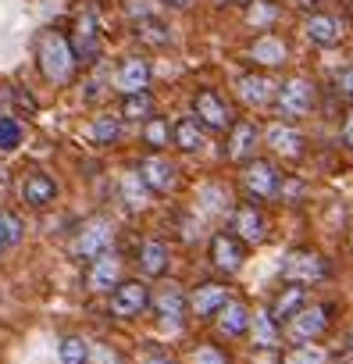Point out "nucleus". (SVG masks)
Segmentation results:
<instances>
[{
	"instance_id": "obj_1",
	"label": "nucleus",
	"mask_w": 353,
	"mask_h": 364,
	"mask_svg": "<svg viewBox=\"0 0 353 364\" xmlns=\"http://www.w3.org/2000/svg\"><path fill=\"white\" fill-rule=\"evenodd\" d=\"M36 68L50 86H68L79 72V58H75L72 40L58 29H43L36 40Z\"/></svg>"
},
{
	"instance_id": "obj_2",
	"label": "nucleus",
	"mask_w": 353,
	"mask_h": 364,
	"mask_svg": "<svg viewBox=\"0 0 353 364\" xmlns=\"http://www.w3.org/2000/svg\"><path fill=\"white\" fill-rule=\"evenodd\" d=\"M282 186H286V175L275 157H254L250 164H243V190L250 200H257V204L278 200Z\"/></svg>"
},
{
	"instance_id": "obj_3",
	"label": "nucleus",
	"mask_w": 353,
	"mask_h": 364,
	"mask_svg": "<svg viewBox=\"0 0 353 364\" xmlns=\"http://www.w3.org/2000/svg\"><path fill=\"white\" fill-rule=\"evenodd\" d=\"M328 272H332L328 257L321 250H314V247H296L282 261V279L296 282V286H317V282L328 279Z\"/></svg>"
},
{
	"instance_id": "obj_4",
	"label": "nucleus",
	"mask_w": 353,
	"mask_h": 364,
	"mask_svg": "<svg viewBox=\"0 0 353 364\" xmlns=\"http://www.w3.org/2000/svg\"><path fill=\"white\" fill-rule=\"evenodd\" d=\"M153 304V293L146 286V279H121L118 289L107 296V311L114 321H136L139 314H146Z\"/></svg>"
},
{
	"instance_id": "obj_5",
	"label": "nucleus",
	"mask_w": 353,
	"mask_h": 364,
	"mask_svg": "<svg viewBox=\"0 0 353 364\" xmlns=\"http://www.w3.org/2000/svg\"><path fill=\"white\" fill-rule=\"evenodd\" d=\"M246 243L236 236V232H229V229H218V232H211V240H207V261H211V268L218 272V275H239L243 272V264H246Z\"/></svg>"
},
{
	"instance_id": "obj_6",
	"label": "nucleus",
	"mask_w": 353,
	"mask_h": 364,
	"mask_svg": "<svg viewBox=\"0 0 353 364\" xmlns=\"http://www.w3.org/2000/svg\"><path fill=\"white\" fill-rule=\"evenodd\" d=\"M314 104H317V90H314V82L307 75H293V79H286L278 86L275 111L282 114V122L286 118H307L314 111Z\"/></svg>"
},
{
	"instance_id": "obj_7",
	"label": "nucleus",
	"mask_w": 353,
	"mask_h": 364,
	"mask_svg": "<svg viewBox=\"0 0 353 364\" xmlns=\"http://www.w3.org/2000/svg\"><path fill=\"white\" fill-rule=\"evenodd\" d=\"M264 146H268V157L275 161H300L307 154V136L293 125V122H268L264 125Z\"/></svg>"
},
{
	"instance_id": "obj_8",
	"label": "nucleus",
	"mask_w": 353,
	"mask_h": 364,
	"mask_svg": "<svg viewBox=\"0 0 353 364\" xmlns=\"http://www.w3.org/2000/svg\"><path fill=\"white\" fill-rule=\"evenodd\" d=\"M268 215L257 200H243L229 211V232H236L246 247H261L268 240Z\"/></svg>"
},
{
	"instance_id": "obj_9",
	"label": "nucleus",
	"mask_w": 353,
	"mask_h": 364,
	"mask_svg": "<svg viewBox=\"0 0 353 364\" xmlns=\"http://www.w3.org/2000/svg\"><path fill=\"white\" fill-rule=\"evenodd\" d=\"M111 243H114V225L107 222V218H89L75 236H72V243H68V250H72V257H79V261H93V257H100V254H107L111 250Z\"/></svg>"
},
{
	"instance_id": "obj_10",
	"label": "nucleus",
	"mask_w": 353,
	"mask_h": 364,
	"mask_svg": "<svg viewBox=\"0 0 353 364\" xmlns=\"http://www.w3.org/2000/svg\"><path fill=\"white\" fill-rule=\"evenodd\" d=\"M328 325H332V304H307V307L282 328V336H286L289 343L303 346V343L321 339V336L328 332Z\"/></svg>"
},
{
	"instance_id": "obj_11",
	"label": "nucleus",
	"mask_w": 353,
	"mask_h": 364,
	"mask_svg": "<svg viewBox=\"0 0 353 364\" xmlns=\"http://www.w3.org/2000/svg\"><path fill=\"white\" fill-rule=\"evenodd\" d=\"M139 178L146 182V190L153 193V197H168V193H175L179 190V164H175L168 154H146L143 161H139Z\"/></svg>"
},
{
	"instance_id": "obj_12",
	"label": "nucleus",
	"mask_w": 353,
	"mask_h": 364,
	"mask_svg": "<svg viewBox=\"0 0 353 364\" xmlns=\"http://www.w3.org/2000/svg\"><path fill=\"white\" fill-rule=\"evenodd\" d=\"M193 118H197L207 132H229V129L236 125V118H232L225 97H222L218 90H211V86H200V90L193 93Z\"/></svg>"
},
{
	"instance_id": "obj_13",
	"label": "nucleus",
	"mask_w": 353,
	"mask_h": 364,
	"mask_svg": "<svg viewBox=\"0 0 353 364\" xmlns=\"http://www.w3.org/2000/svg\"><path fill=\"white\" fill-rule=\"evenodd\" d=\"M264 146V129H257L254 122L239 118L229 132H225V157L232 164H250L254 157H261L257 150Z\"/></svg>"
},
{
	"instance_id": "obj_14",
	"label": "nucleus",
	"mask_w": 353,
	"mask_h": 364,
	"mask_svg": "<svg viewBox=\"0 0 353 364\" xmlns=\"http://www.w3.org/2000/svg\"><path fill=\"white\" fill-rule=\"evenodd\" d=\"M229 300H232L229 282H222V279L197 282V286L190 289V314H193V318H200V321H211V318H218V314H222V307H225Z\"/></svg>"
},
{
	"instance_id": "obj_15",
	"label": "nucleus",
	"mask_w": 353,
	"mask_h": 364,
	"mask_svg": "<svg viewBox=\"0 0 353 364\" xmlns=\"http://www.w3.org/2000/svg\"><path fill=\"white\" fill-rule=\"evenodd\" d=\"M153 314H157V321L164 325V328H171V332H179L183 325H186V314H190V296L183 293V286H175V282H168V286H161L157 293H153Z\"/></svg>"
},
{
	"instance_id": "obj_16",
	"label": "nucleus",
	"mask_w": 353,
	"mask_h": 364,
	"mask_svg": "<svg viewBox=\"0 0 353 364\" xmlns=\"http://www.w3.org/2000/svg\"><path fill=\"white\" fill-rule=\"evenodd\" d=\"M72 47H75V58L79 65H97L100 61V50H104V40H100V26H97V15L82 11L72 26Z\"/></svg>"
},
{
	"instance_id": "obj_17",
	"label": "nucleus",
	"mask_w": 353,
	"mask_h": 364,
	"mask_svg": "<svg viewBox=\"0 0 353 364\" xmlns=\"http://www.w3.org/2000/svg\"><path fill=\"white\" fill-rule=\"evenodd\" d=\"M236 97L246 104V107H271L278 100V86L268 72H243L236 75Z\"/></svg>"
},
{
	"instance_id": "obj_18",
	"label": "nucleus",
	"mask_w": 353,
	"mask_h": 364,
	"mask_svg": "<svg viewBox=\"0 0 353 364\" xmlns=\"http://www.w3.org/2000/svg\"><path fill=\"white\" fill-rule=\"evenodd\" d=\"M121 257L114 254V250H107V254H100V257H93L89 264H86V289L89 293H114L118 289V282H121Z\"/></svg>"
},
{
	"instance_id": "obj_19",
	"label": "nucleus",
	"mask_w": 353,
	"mask_h": 364,
	"mask_svg": "<svg viewBox=\"0 0 353 364\" xmlns=\"http://www.w3.org/2000/svg\"><path fill=\"white\" fill-rule=\"evenodd\" d=\"M214 328H218V336L229 339V343L246 339L250 328H254V311H250V304H243V300H229V304L222 307V314L214 318Z\"/></svg>"
},
{
	"instance_id": "obj_20",
	"label": "nucleus",
	"mask_w": 353,
	"mask_h": 364,
	"mask_svg": "<svg viewBox=\"0 0 353 364\" xmlns=\"http://www.w3.org/2000/svg\"><path fill=\"white\" fill-rule=\"evenodd\" d=\"M150 79H153V72H150V61H143V58H121L118 68H114V90H118V97L146 93L150 90Z\"/></svg>"
},
{
	"instance_id": "obj_21",
	"label": "nucleus",
	"mask_w": 353,
	"mask_h": 364,
	"mask_svg": "<svg viewBox=\"0 0 353 364\" xmlns=\"http://www.w3.org/2000/svg\"><path fill=\"white\" fill-rule=\"evenodd\" d=\"M246 58L257 68H282L289 61V47L278 33H257V40L246 47Z\"/></svg>"
},
{
	"instance_id": "obj_22",
	"label": "nucleus",
	"mask_w": 353,
	"mask_h": 364,
	"mask_svg": "<svg viewBox=\"0 0 353 364\" xmlns=\"http://www.w3.org/2000/svg\"><path fill=\"white\" fill-rule=\"evenodd\" d=\"M136 268L143 279H164L171 272V250L164 240H143L139 243V254H136Z\"/></svg>"
},
{
	"instance_id": "obj_23",
	"label": "nucleus",
	"mask_w": 353,
	"mask_h": 364,
	"mask_svg": "<svg viewBox=\"0 0 353 364\" xmlns=\"http://www.w3.org/2000/svg\"><path fill=\"white\" fill-rule=\"evenodd\" d=\"M307 304H310V300H307V286L286 282V286L275 293V300L268 304V314H271V318H275V321L286 328V325H289V321H293V318H296V314L307 307Z\"/></svg>"
},
{
	"instance_id": "obj_24",
	"label": "nucleus",
	"mask_w": 353,
	"mask_h": 364,
	"mask_svg": "<svg viewBox=\"0 0 353 364\" xmlns=\"http://www.w3.org/2000/svg\"><path fill=\"white\" fill-rule=\"evenodd\" d=\"M22 200L33 208V211H43V208H50L54 200H58V182H54V175H47V171H29L26 178H22Z\"/></svg>"
},
{
	"instance_id": "obj_25",
	"label": "nucleus",
	"mask_w": 353,
	"mask_h": 364,
	"mask_svg": "<svg viewBox=\"0 0 353 364\" xmlns=\"http://www.w3.org/2000/svg\"><path fill=\"white\" fill-rule=\"evenodd\" d=\"M171 146L179 154H204L207 146V129L190 114V118H179L171 125Z\"/></svg>"
},
{
	"instance_id": "obj_26",
	"label": "nucleus",
	"mask_w": 353,
	"mask_h": 364,
	"mask_svg": "<svg viewBox=\"0 0 353 364\" xmlns=\"http://www.w3.org/2000/svg\"><path fill=\"white\" fill-rule=\"evenodd\" d=\"M303 33H307V40H310L314 47H335V43L342 40V26H339V18H332V15H325V11L307 15Z\"/></svg>"
},
{
	"instance_id": "obj_27",
	"label": "nucleus",
	"mask_w": 353,
	"mask_h": 364,
	"mask_svg": "<svg viewBox=\"0 0 353 364\" xmlns=\"http://www.w3.org/2000/svg\"><path fill=\"white\" fill-rule=\"evenodd\" d=\"M121 200H125V208L129 211H146L150 208V200H153V193L146 190V182L139 178V171H129V175H121Z\"/></svg>"
},
{
	"instance_id": "obj_28",
	"label": "nucleus",
	"mask_w": 353,
	"mask_h": 364,
	"mask_svg": "<svg viewBox=\"0 0 353 364\" xmlns=\"http://www.w3.org/2000/svg\"><path fill=\"white\" fill-rule=\"evenodd\" d=\"M153 93H132V97H121V107H118V118L121 122H150L153 118Z\"/></svg>"
},
{
	"instance_id": "obj_29",
	"label": "nucleus",
	"mask_w": 353,
	"mask_h": 364,
	"mask_svg": "<svg viewBox=\"0 0 353 364\" xmlns=\"http://www.w3.org/2000/svg\"><path fill=\"white\" fill-rule=\"evenodd\" d=\"M61 364H93V343H86L82 336H61Z\"/></svg>"
},
{
	"instance_id": "obj_30",
	"label": "nucleus",
	"mask_w": 353,
	"mask_h": 364,
	"mask_svg": "<svg viewBox=\"0 0 353 364\" xmlns=\"http://www.w3.org/2000/svg\"><path fill=\"white\" fill-rule=\"evenodd\" d=\"M89 136H93L97 146L118 143V136H121V118H118V114H97V118L89 122Z\"/></svg>"
},
{
	"instance_id": "obj_31",
	"label": "nucleus",
	"mask_w": 353,
	"mask_h": 364,
	"mask_svg": "<svg viewBox=\"0 0 353 364\" xmlns=\"http://www.w3.org/2000/svg\"><path fill=\"white\" fill-rule=\"evenodd\" d=\"M186 364H232V353L211 339H200L190 353H186Z\"/></svg>"
},
{
	"instance_id": "obj_32",
	"label": "nucleus",
	"mask_w": 353,
	"mask_h": 364,
	"mask_svg": "<svg viewBox=\"0 0 353 364\" xmlns=\"http://www.w3.org/2000/svg\"><path fill=\"white\" fill-rule=\"evenodd\" d=\"M143 143H146L153 154H164V146H171V125L153 114L150 122H143Z\"/></svg>"
},
{
	"instance_id": "obj_33",
	"label": "nucleus",
	"mask_w": 353,
	"mask_h": 364,
	"mask_svg": "<svg viewBox=\"0 0 353 364\" xmlns=\"http://www.w3.org/2000/svg\"><path fill=\"white\" fill-rule=\"evenodd\" d=\"M250 336L257 339V346H261V350H268V346H275L278 339H286V336H282V325H278V321H275L268 311L254 318V328H250Z\"/></svg>"
},
{
	"instance_id": "obj_34",
	"label": "nucleus",
	"mask_w": 353,
	"mask_h": 364,
	"mask_svg": "<svg viewBox=\"0 0 353 364\" xmlns=\"http://www.w3.org/2000/svg\"><path fill=\"white\" fill-rule=\"evenodd\" d=\"M22 218L18 215H11V211H0V254L4 250H11V247H18L22 243Z\"/></svg>"
},
{
	"instance_id": "obj_35",
	"label": "nucleus",
	"mask_w": 353,
	"mask_h": 364,
	"mask_svg": "<svg viewBox=\"0 0 353 364\" xmlns=\"http://www.w3.org/2000/svg\"><path fill=\"white\" fill-rule=\"evenodd\" d=\"M136 36H139L143 43H150V47H168V43H171L168 26L157 22V18H139V22H136Z\"/></svg>"
},
{
	"instance_id": "obj_36",
	"label": "nucleus",
	"mask_w": 353,
	"mask_h": 364,
	"mask_svg": "<svg viewBox=\"0 0 353 364\" xmlns=\"http://www.w3.org/2000/svg\"><path fill=\"white\" fill-rule=\"evenodd\" d=\"M22 146V122L15 114H0V150H18Z\"/></svg>"
},
{
	"instance_id": "obj_37",
	"label": "nucleus",
	"mask_w": 353,
	"mask_h": 364,
	"mask_svg": "<svg viewBox=\"0 0 353 364\" xmlns=\"http://www.w3.org/2000/svg\"><path fill=\"white\" fill-rule=\"evenodd\" d=\"M282 364H325V353H317V350L310 353V350H307V343H303V346L289 350V353L282 357Z\"/></svg>"
},
{
	"instance_id": "obj_38",
	"label": "nucleus",
	"mask_w": 353,
	"mask_h": 364,
	"mask_svg": "<svg viewBox=\"0 0 353 364\" xmlns=\"http://www.w3.org/2000/svg\"><path fill=\"white\" fill-rule=\"evenodd\" d=\"M93 364H125V357L107 343H93Z\"/></svg>"
},
{
	"instance_id": "obj_39",
	"label": "nucleus",
	"mask_w": 353,
	"mask_h": 364,
	"mask_svg": "<svg viewBox=\"0 0 353 364\" xmlns=\"http://www.w3.org/2000/svg\"><path fill=\"white\" fill-rule=\"evenodd\" d=\"M335 90H339V97H342V100L353 107V65L339 72V79H335Z\"/></svg>"
},
{
	"instance_id": "obj_40",
	"label": "nucleus",
	"mask_w": 353,
	"mask_h": 364,
	"mask_svg": "<svg viewBox=\"0 0 353 364\" xmlns=\"http://www.w3.org/2000/svg\"><path fill=\"white\" fill-rule=\"evenodd\" d=\"M339 143L353 154V107L342 114V125H339Z\"/></svg>"
},
{
	"instance_id": "obj_41",
	"label": "nucleus",
	"mask_w": 353,
	"mask_h": 364,
	"mask_svg": "<svg viewBox=\"0 0 353 364\" xmlns=\"http://www.w3.org/2000/svg\"><path fill=\"white\" fill-rule=\"evenodd\" d=\"M321 4H325V0H296V8H300V11H307V15H317V11H321Z\"/></svg>"
},
{
	"instance_id": "obj_42",
	"label": "nucleus",
	"mask_w": 353,
	"mask_h": 364,
	"mask_svg": "<svg viewBox=\"0 0 353 364\" xmlns=\"http://www.w3.org/2000/svg\"><path fill=\"white\" fill-rule=\"evenodd\" d=\"M143 364H179L175 357H168V353H146V360Z\"/></svg>"
},
{
	"instance_id": "obj_43",
	"label": "nucleus",
	"mask_w": 353,
	"mask_h": 364,
	"mask_svg": "<svg viewBox=\"0 0 353 364\" xmlns=\"http://www.w3.org/2000/svg\"><path fill=\"white\" fill-rule=\"evenodd\" d=\"M161 4H168V8H175V11H190L197 0H161Z\"/></svg>"
},
{
	"instance_id": "obj_44",
	"label": "nucleus",
	"mask_w": 353,
	"mask_h": 364,
	"mask_svg": "<svg viewBox=\"0 0 353 364\" xmlns=\"http://www.w3.org/2000/svg\"><path fill=\"white\" fill-rule=\"evenodd\" d=\"M222 4H229V8H250L254 0H222Z\"/></svg>"
},
{
	"instance_id": "obj_45",
	"label": "nucleus",
	"mask_w": 353,
	"mask_h": 364,
	"mask_svg": "<svg viewBox=\"0 0 353 364\" xmlns=\"http://www.w3.org/2000/svg\"><path fill=\"white\" fill-rule=\"evenodd\" d=\"M0 104H4V93H0Z\"/></svg>"
},
{
	"instance_id": "obj_46",
	"label": "nucleus",
	"mask_w": 353,
	"mask_h": 364,
	"mask_svg": "<svg viewBox=\"0 0 353 364\" xmlns=\"http://www.w3.org/2000/svg\"><path fill=\"white\" fill-rule=\"evenodd\" d=\"M349 243H353V236H349Z\"/></svg>"
}]
</instances>
